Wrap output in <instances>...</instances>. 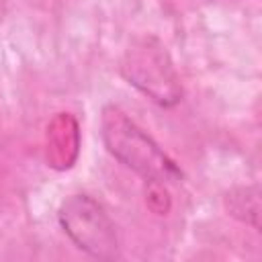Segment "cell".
Here are the masks:
<instances>
[{"label": "cell", "mask_w": 262, "mask_h": 262, "mask_svg": "<svg viewBox=\"0 0 262 262\" xmlns=\"http://www.w3.org/2000/svg\"><path fill=\"white\" fill-rule=\"evenodd\" d=\"M100 135L106 149L147 182H178L182 172L172 158L119 106L108 104L100 115Z\"/></svg>", "instance_id": "cell-1"}, {"label": "cell", "mask_w": 262, "mask_h": 262, "mask_svg": "<svg viewBox=\"0 0 262 262\" xmlns=\"http://www.w3.org/2000/svg\"><path fill=\"white\" fill-rule=\"evenodd\" d=\"M121 74L160 106H174L182 100V84L170 53L154 35H141L131 41L121 59Z\"/></svg>", "instance_id": "cell-2"}, {"label": "cell", "mask_w": 262, "mask_h": 262, "mask_svg": "<svg viewBox=\"0 0 262 262\" xmlns=\"http://www.w3.org/2000/svg\"><path fill=\"white\" fill-rule=\"evenodd\" d=\"M59 225L63 233L94 258H115L117 256V229L100 203L88 194L68 196L57 211Z\"/></svg>", "instance_id": "cell-3"}, {"label": "cell", "mask_w": 262, "mask_h": 262, "mask_svg": "<svg viewBox=\"0 0 262 262\" xmlns=\"http://www.w3.org/2000/svg\"><path fill=\"white\" fill-rule=\"evenodd\" d=\"M78 125L68 113H59L47 127V162L57 170H66L78 156Z\"/></svg>", "instance_id": "cell-4"}, {"label": "cell", "mask_w": 262, "mask_h": 262, "mask_svg": "<svg viewBox=\"0 0 262 262\" xmlns=\"http://www.w3.org/2000/svg\"><path fill=\"white\" fill-rule=\"evenodd\" d=\"M227 209L233 217L239 221L252 225L254 229L260 227L258 215H260V192L258 186H244L235 188L227 194Z\"/></svg>", "instance_id": "cell-5"}]
</instances>
